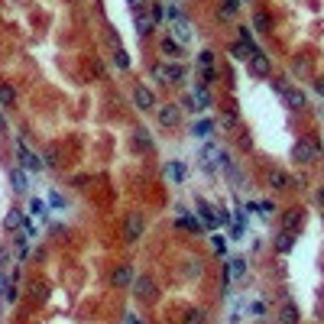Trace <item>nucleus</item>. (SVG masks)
Segmentation results:
<instances>
[{
    "instance_id": "obj_1",
    "label": "nucleus",
    "mask_w": 324,
    "mask_h": 324,
    "mask_svg": "<svg viewBox=\"0 0 324 324\" xmlns=\"http://www.w3.org/2000/svg\"><path fill=\"white\" fill-rule=\"evenodd\" d=\"M153 78L159 84H182L188 78V72H185V65H179V62H159V65H153Z\"/></svg>"
},
{
    "instance_id": "obj_2",
    "label": "nucleus",
    "mask_w": 324,
    "mask_h": 324,
    "mask_svg": "<svg viewBox=\"0 0 324 324\" xmlns=\"http://www.w3.org/2000/svg\"><path fill=\"white\" fill-rule=\"evenodd\" d=\"M247 65H250V72L256 75V78H269V72H273V62H269V55L262 49H253L250 52V62Z\"/></svg>"
},
{
    "instance_id": "obj_3",
    "label": "nucleus",
    "mask_w": 324,
    "mask_h": 324,
    "mask_svg": "<svg viewBox=\"0 0 324 324\" xmlns=\"http://www.w3.org/2000/svg\"><path fill=\"white\" fill-rule=\"evenodd\" d=\"M221 159H224V153H221V146H217V143H204V146H201L198 162L204 165L208 172H211V169H217V165H221Z\"/></svg>"
},
{
    "instance_id": "obj_4",
    "label": "nucleus",
    "mask_w": 324,
    "mask_h": 324,
    "mask_svg": "<svg viewBox=\"0 0 324 324\" xmlns=\"http://www.w3.org/2000/svg\"><path fill=\"white\" fill-rule=\"evenodd\" d=\"M16 153H20V162H23V169H30V172H39L42 165H46V162H42L36 153L30 150V146H26V139H23V136L16 139Z\"/></svg>"
},
{
    "instance_id": "obj_5",
    "label": "nucleus",
    "mask_w": 324,
    "mask_h": 324,
    "mask_svg": "<svg viewBox=\"0 0 324 324\" xmlns=\"http://www.w3.org/2000/svg\"><path fill=\"white\" fill-rule=\"evenodd\" d=\"M143 230H146L143 214H130L127 224H124V240H127V243H136L139 237H143Z\"/></svg>"
},
{
    "instance_id": "obj_6",
    "label": "nucleus",
    "mask_w": 324,
    "mask_h": 324,
    "mask_svg": "<svg viewBox=\"0 0 324 324\" xmlns=\"http://www.w3.org/2000/svg\"><path fill=\"white\" fill-rule=\"evenodd\" d=\"M130 288H133V295H136V299H143V302H153L156 299V282H153L150 276H136Z\"/></svg>"
},
{
    "instance_id": "obj_7",
    "label": "nucleus",
    "mask_w": 324,
    "mask_h": 324,
    "mask_svg": "<svg viewBox=\"0 0 324 324\" xmlns=\"http://www.w3.org/2000/svg\"><path fill=\"white\" fill-rule=\"evenodd\" d=\"M159 124L169 127V130L182 124V107H179V104H162V107H159Z\"/></svg>"
},
{
    "instance_id": "obj_8",
    "label": "nucleus",
    "mask_w": 324,
    "mask_h": 324,
    "mask_svg": "<svg viewBox=\"0 0 324 324\" xmlns=\"http://www.w3.org/2000/svg\"><path fill=\"white\" fill-rule=\"evenodd\" d=\"M292 156H295V162L308 165V162L318 159V146H311V143H305V139H299V143H295V150H292Z\"/></svg>"
},
{
    "instance_id": "obj_9",
    "label": "nucleus",
    "mask_w": 324,
    "mask_h": 324,
    "mask_svg": "<svg viewBox=\"0 0 324 324\" xmlns=\"http://www.w3.org/2000/svg\"><path fill=\"white\" fill-rule=\"evenodd\" d=\"M133 104L139 110H156V98H153V91L146 84H136L133 87Z\"/></svg>"
},
{
    "instance_id": "obj_10",
    "label": "nucleus",
    "mask_w": 324,
    "mask_h": 324,
    "mask_svg": "<svg viewBox=\"0 0 324 324\" xmlns=\"http://www.w3.org/2000/svg\"><path fill=\"white\" fill-rule=\"evenodd\" d=\"M302 224H305V211H302V208H288L285 217H282V230L299 233V230H302Z\"/></svg>"
},
{
    "instance_id": "obj_11",
    "label": "nucleus",
    "mask_w": 324,
    "mask_h": 324,
    "mask_svg": "<svg viewBox=\"0 0 324 324\" xmlns=\"http://www.w3.org/2000/svg\"><path fill=\"white\" fill-rule=\"evenodd\" d=\"M282 101H285L288 110H305V94H302V87H285V91H282Z\"/></svg>"
},
{
    "instance_id": "obj_12",
    "label": "nucleus",
    "mask_w": 324,
    "mask_h": 324,
    "mask_svg": "<svg viewBox=\"0 0 324 324\" xmlns=\"http://www.w3.org/2000/svg\"><path fill=\"white\" fill-rule=\"evenodd\" d=\"M195 208H198V214H201V224L204 227H217V208H211L208 201H195Z\"/></svg>"
},
{
    "instance_id": "obj_13",
    "label": "nucleus",
    "mask_w": 324,
    "mask_h": 324,
    "mask_svg": "<svg viewBox=\"0 0 324 324\" xmlns=\"http://www.w3.org/2000/svg\"><path fill=\"white\" fill-rule=\"evenodd\" d=\"M243 273H247V259H243V256L227 259V282H233V279H243Z\"/></svg>"
},
{
    "instance_id": "obj_14",
    "label": "nucleus",
    "mask_w": 324,
    "mask_h": 324,
    "mask_svg": "<svg viewBox=\"0 0 324 324\" xmlns=\"http://www.w3.org/2000/svg\"><path fill=\"white\" fill-rule=\"evenodd\" d=\"M110 282L117 285V288L133 285V269H130V266H117V269H113V276H110Z\"/></svg>"
},
{
    "instance_id": "obj_15",
    "label": "nucleus",
    "mask_w": 324,
    "mask_h": 324,
    "mask_svg": "<svg viewBox=\"0 0 324 324\" xmlns=\"http://www.w3.org/2000/svg\"><path fill=\"white\" fill-rule=\"evenodd\" d=\"M269 185L279 188V191H288V188H292V179H288V172L273 169V172H269Z\"/></svg>"
},
{
    "instance_id": "obj_16",
    "label": "nucleus",
    "mask_w": 324,
    "mask_h": 324,
    "mask_svg": "<svg viewBox=\"0 0 324 324\" xmlns=\"http://www.w3.org/2000/svg\"><path fill=\"white\" fill-rule=\"evenodd\" d=\"M179 227H182V230H191V233H198L204 224H201V217H191V214H185V211L179 208Z\"/></svg>"
},
{
    "instance_id": "obj_17",
    "label": "nucleus",
    "mask_w": 324,
    "mask_h": 324,
    "mask_svg": "<svg viewBox=\"0 0 324 324\" xmlns=\"http://www.w3.org/2000/svg\"><path fill=\"white\" fill-rule=\"evenodd\" d=\"M191 98H195V107H198V110H208V107H211V94H208L204 84H195Z\"/></svg>"
},
{
    "instance_id": "obj_18",
    "label": "nucleus",
    "mask_w": 324,
    "mask_h": 324,
    "mask_svg": "<svg viewBox=\"0 0 324 324\" xmlns=\"http://www.w3.org/2000/svg\"><path fill=\"white\" fill-rule=\"evenodd\" d=\"M214 133V120H195V127H191V136H198V139H208Z\"/></svg>"
},
{
    "instance_id": "obj_19",
    "label": "nucleus",
    "mask_w": 324,
    "mask_h": 324,
    "mask_svg": "<svg viewBox=\"0 0 324 324\" xmlns=\"http://www.w3.org/2000/svg\"><path fill=\"white\" fill-rule=\"evenodd\" d=\"M279 321H282V324H299V308H295L292 302H285L282 311H279Z\"/></svg>"
},
{
    "instance_id": "obj_20",
    "label": "nucleus",
    "mask_w": 324,
    "mask_h": 324,
    "mask_svg": "<svg viewBox=\"0 0 324 324\" xmlns=\"http://www.w3.org/2000/svg\"><path fill=\"white\" fill-rule=\"evenodd\" d=\"M292 247H295V233H292V230H282V233L276 237V250H279V253H288Z\"/></svg>"
},
{
    "instance_id": "obj_21",
    "label": "nucleus",
    "mask_w": 324,
    "mask_h": 324,
    "mask_svg": "<svg viewBox=\"0 0 324 324\" xmlns=\"http://www.w3.org/2000/svg\"><path fill=\"white\" fill-rule=\"evenodd\" d=\"M10 182H13V191H20V195H26V191H30V185H26V172H23V169H13V172H10Z\"/></svg>"
},
{
    "instance_id": "obj_22",
    "label": "nucleus",
    "mask_w": 324,
    "mask_h": 324,
    "mask_svg": "<svg viewBox=\"0 0 324 324\" xmlns=\"http://www.w3.org/2000/svg\"><path fill=\"white\" fill-rule=\"evenodd\" d=\"M153 20H150V16H143V13H139L136 16V33H139V39H146V36H153Z\"/></svg>"
},
{
    "instance_id": "obj_23",
    "label": "nucleus",
    "mask_w": 324,
    "mask_h": 324,
    "mask_svg": "<svg viewBox=\"0 0 324 324\" xmlns=\"http://www.w3.org/2000/svg\"><path fill=\"white\" fill-rule=\"evenodd\" d=\"M30 214L39 217V221H46V217H49V204H46V201H39V198H33L30 201Z\"/></svg>"
},
{
    "instance_id": "obj_24",
    "label": "nucleus",
    "mask_w": 324,
    "mask_h": 324,
    "mask_svg": "<svg viewBox=\"0 0 324 324\" xmlns=\"http://www.w3.org/2000/svg\"><path fill=\"white\" fill-rule=\"evenodd\" d=\"M159 49H162V55H182V42H175L172 36H165L159 42Z\"/></svg>"
},
{
    "instance_id": "obj_25",
    "label": "nucleus",
    "mask_w": 324,
    "mask_h": 324,
    "mask_svg": "<svg viewBox=\"0 0 324 324\" xmlns=\"http://www.w3.org/2000/svg\"><path fill=\"white\" fill-rule=\"evenodd\" d=\"M0 288H4V302H16V295H20V292H16V285L10 282V279H7V276H0Z\"/></svg>"
},
{
    "instance_id": "obj_26",
    "label": "nucleus",
    "mask_w": 324,
    "mask_h": 324,
    "mask_svg": "<svg viewBox=\"0 0 324 324\" xmlns=\"http://www.w3.org/2000/svg\"><path fill=\"white\" fill-rule=\"evenodd\" d=\"M198 65H201V72H214V52L204 49V52L198 55Z\"/></svg>"
},
{
    "instance_id": "obj_27",
    "label": "nucleus",
    "mask_w": 324,
    "mask_h": 324,
    "mask_svg": "<svg viewBox=\"0 0 324 324\" xmlns=\"http://www.w3.org/2000/svg\"><path fill=\"white\" fill-rule=\"evenodd\" d=\"M13 101H16V91L10 84H0V107H10Z\"/></svg>"
},
{
    "instance_id": "obj_28",
    "label": "nucleus",
    "mask_w": 324,
    "mask_h": 324,
    "mask_svg": "<svg viewBox=\"0 0 324 324\" xmlns=\"http://www.w3.org/2000/svg\"><path fill=\"white\" fill-rule=\"evenodd\" d=\"M237 33H240V42H243V46H247L250 52H253V49H259V46H256V39H253V30H250V26H240Z\"/></svg>"
},
{
    "instance_id": "obj_29",
    "label": "nucleus",
    "mask_w": 324,
    "mask_h": 324,
    "mask_svg": "<svg viewBox=\"0 0 324 324\" xmlns=\"http://www.w3.org/2000/svg\"><path fill=\"white\" fill-rule=\"evenodd\" d=\"M20 224H23V211H16V208H13V211L4 217V227H7V230H16Z\"/></svg>"
},
{
    "instance_id": "obj_30",
    "label": "nucleus",
    "mask_w": 324,
    "mask_h": 324,
    "mask_svg": "<svg viewBox=\"0 0 324 324\" xmlns=\"http://www.w3.org/2000/svg\"><path fill=\"white\" fill-rule=\"evenodd\" d=\"M240 10V0H224V7H221V20H230V16H237Z\"/></svg>"
},
{
    "instance_id": "obj_31",
    "label": "nucleus",
    "mask_w": 324,
    "mask_h": 324,
    "mask_svg": "<svg viewBox=\"0 0 324 324\" xmlns=\"http://www.w3.org/2000/svg\"><path fill=\"white\" fill-rule=\"evenodd\" d=\"M211 250L217 253V256L227 253V237H224V233H211Z\"/></svg>"
},
{
    "instance_id": "obj_32",
    "label": "nucleus",
    "mask_w": 324,
    "mask_h": 324,
    "mask_svg": "<svg viewBox=\"0 0 324 324\" xmlns=\"http://www.w3.org/2000/svg\"><path fill=\"white\" fill-rule=\"evenodd\" d=\"M204 318H208V314L201 311V308H191V311H185V318H182V324H204Z\"/></svg>"
},
{
    "instance_id": "obj_33",
    "label": "nucleus",
    "mask_w": 324,
    "mask_h": 324,
    "mask_svg": "<svg viewBox=\"0 0 324 324\" xmlns=\"http://www.w3.org/2000/svg\"><path fill=\"white\" fill-rule=\"evenodd\" d=\"M113 65H117V68H120V72H127V68H130V55H127V52H124V49H120V46H117V49H113Z\"/></svg>"
},
{
    "instance_id": "obj_34",
    "label": "nucleus",
    "mask_w": 324,
    "mask_h": 324,
    "mask_svg": "<svg viewBox=\"0 0 324 324\" xmlns=\"http://www.w3.org/2000/svg\"><path fill=\"white\" fill-rule=\"evenodd\" d=\"M150 20H153V23H162V20H165V4H153V7H150Z\"/></svg>"
},
{
    "instance_id": "obj_35",
    "label": "nucleus",
    "mask_w": 324,
    "mask_h": 324,
    "mask_svg": "<svg viewBox=\"0 0 324 324\" xmlns=\"http://www.w3.org/2000/svg\"><path fill=\"white\" fill-rule=\"evenodd\" d=\"M230 52L240 58V62H250V49L243 46V42H233V46H230Z\"/></svg>"
},
{
    "instance_id": "obj_36",
    "label": "nucleus",
    "mask_w": 324,
    "mask_h": 324,
    "mask_svg": "<svg viewBox=\"0 0 324 324\" xmlns=\"http://www.w3.org/2000/svg\"><path fill=\"white\" fill-rule=\"evenodd\" d=\"M136 146H143V150H150V146H153V139H150V133H146V130H136Z\"/></svg>"
},
{
    "instance_id": "obj_37",
    "label": "nucleus",
    "mask_w": 324,
    "mask_h": 324,
    "mask_svg": "<svg viewBox=\"0 0 324 324\" xmlns=\"http://www.w3.org/2000/svg\"><path fill=\"white\" fill-rule=\"evenodd\" d=\"M169 172H172V179H175V182L185 179V165H182V162H172V165H169Z\"/></svg>"
},
{
    "instance_id": "obj_38",
    "label": "nucleus",
    "mask_w": 324,
    "mask_h": 324,
    "mask_svg": "<svg viewBox=\"0 0 324 324\" xmlns=\"http://www.w3.org/2000/svg\"><path fill=\"white\" fill-rule=\"evenodd\" d=\"M243 311H247V302H237L230 311V321H243Z\"/></svg>"
},
{
    "instance_id": "obj_39",
    "label": "nucleus",
    "mask_w": 324,
    "mask_h": 324,
    "mask_svg": "<svg viewBox=\"0 0 324 324\" xmlns=\"http://www.w3.org/2000/svg\"><path fill=\"white\" fill-rule=\"evenodd\" d=\"M42 162H46L49 169H55V165H58V153H55V150H46V156H42Z\"/></svg>"
},
{
    "instance_id": "obj_40",
    "label": "nucleus",
    "mask_w": 324,
    "mask_h": 324,
    "mask_svg": "<svg viewBox=\"0 0 324 324\" xmlns=\"http://www.w3.org/2000/svg\"><path fill=\"white\" fill-rule=\"evenodd\" d=\"M253 23H256L259 33H269V16L266 13H256V20H253Z\"/></svg>"
},
{
    "instance_id": "obj_41",
    "label": "nucleus",
    "mask_w": 324,
    "mask_h": 324,
    "mask_svg": "<svg viewBox=\"0 0 324 324\" xmlns=\"http://www.w3.org/2000/svg\"><path fill=\"white\" fill-rule=\"evenodd\" d=\"M16 250H20V256L30 253V237H16Z\"/></svg>"
},
{
    "instance_id": "obj_42",
    "label": "nucleus",
    "mask_w": 324,
    "mask_h": 324,
    "mask_svg": "<svg viewBox=\"0 0 324 324\" xmlns=\"http://www.w3.org/2000/svg\"><path fill=\"white\" fill-rule=\"evenodd\" d=\"M233 124H237V110H227L224 120H221V127H233Z\"/></svg>"
},
{
    "instance_id": "obj_43",
    "label": "nucleus",
    "mask_w": 324,
    "mask_h": 324,
    "mask_svg": "<svg viewBox=\"0 0 324 324\" xmlns=\"http://www.w3.org/2000/svg\"><path fill=\"white\" fill-rule=\"evenodd\" d=\"M127 4H130V10H133L136 16H139V13L146 10V0H127Z\"/></svg>"
},
{
    "instance_id": "obj_44",
    "label": "nucleus",
    "mask_w": 324,
    "mask_h": 324,
    "mask_svg": "<svg viewBox=\"0 0 324 324\" xmlns=\"http://www.w3.org/2000/svg\"><path fill=\"white\" fill-rule=\"evenodd\" d=\"M49 204H52V208H65V198L58 195V191H52V195H49Z\"/></svg>"
},
{
    "instance_id": "obj_45",
    "label": "nucleus",
    "mask_w": 324,
    "mask_h": 324,
    "mask_svg": "<svg viewBox=\"0 0 324 324\" xmlns=\"http://www.w3.org/2000/svg\"><path fill=\"white\" fill-rule=\"evenodd\" d=\"M185 276H201V262H188V269H185Z\"/></svg>"
},
{
    "instance_id": "obj_46",
    "label": "nucleus",
    "mask_w": 324,
    "mask_h": 324,
    "mask_svg": "<svg viewBox=\"0 0 324 324\" xmlns=\"http://www.w3.org/2000/svg\"><path fill=\"white\" fill-rule=\"evenodd\" d=\"M7 262H10V250L4 247V250H0V269H7Z\"/></svg>"
},
{
    "instance_id": "obj_47",
    "label": "nucleus",
    "mask_w": 324,
    "mask_h": 324,
    "mask_svg": "<svg viewBox=\"0 0 324 324\" xmlns=\"http://www.w3.org/2000/svg\"><path fill=\"white\" fill-rule=\"evenodd\" d=\"M250 311H253V314H266V305H262V302H253Z\"/></svg>"
},
{
    "instance_id": "obj_48",
    "label": "nucleus",
    "mask_w": 324,
    "mask_h": 324,
    "mask_svg": "<svg viewBox=\"0 0 324 324\" xmlns=\"http://www.w3.org/2000/svg\"><path fill=\"white\" fill-rule=\"evenodd\" d=\"M314 91H318L321 98H324V78H318V81H314Z\"/></svg>"
},
{
    "instance_id": "obj_49",
    "label": "nucleus",
    "mask_w": 324,
    "mask_h": 324,
    "mask_svg": "<svg viewBox=\"0 0 324 324\" xmlns=\"http://www.w3.org/2000/svg\"><path fill=\"white\" fill-rule=\"evenodd\" d=\"M0 133H7V117H4V107H0Z\"/></svg>"
},
{
    "instance_id": "obj_50",
    "label": "nucleus",
    "mask_w": 324,
    "mask_h": 324,
    "mask_svg": "<svg viewBox=\"0 0 324 324\" xmlns=\"http://www.w3.org/2000/svg\"><path fill=\"white\" fill-rule=\"evenodd\" d=\"M318 201H321V204H324V188H321V191H318Z\"/></svg>"
},
{
    "instance_id": "obj_51",
    "label": "nucleus",
    "mask_w": 324,
    "mask_h": 324,
    "mask_svg": "<svg viewBox=\"0 0 324 324\" xmlns=\"http://www.w3.org/2000/svg\"><path fill=\"white\" fill-rule=\"evenodd\" d=\"M169 4H175V0H169Z\"/></svg>"
},
{
    "instance_id": "obj_52",
    "label": "nucleus",
    "mask_w": 324,
    "mask_h": 324,
    "mask_svg": "<svg viewBox=\"0 0 324 324\" xmlns=\"http://www.w3.org/2000/svg\"><path fill=\"white\" fill-rule=\"evenodd\" d=\"M247 4H253V0H247Z\"/></svg>"
},
{
    "instance_id": "obj_53",
    "label": "nucleus",
    "mask_w": 324,
    "mask_h": 324,
    "mask_svg": "<svg viewBox=\"0 0 324 324\" xmlns=\"http://www.w3.org/2000/svg\"><path fill=\"white\" fill-rule=\"evenodd\" d=\"M321 299H324V292H321Z\"/></svg>"
},
{
    "instance_id": "obj_54",
    "label": "nucleus",
    "mask_w": 324,
    "mask_h": 324,
    "mask_svg": "<svg viewBox=\"0 0 324 324\" xmlns=\"http://www.w3.org/2000/svg\"><path fill=\"white\" fill-rule=\"evenodd\" d=\"M321 217H324V214H321Z\"/></svg>"
}]
</instances>
